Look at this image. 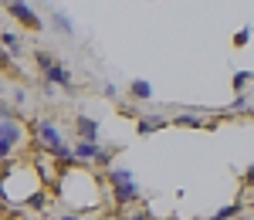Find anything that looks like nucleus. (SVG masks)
Returning a JSON list of instances; mask_svg holds the SVG:
<instances>
[{
    "label": "nucleus",
    "mask_w": 254,
    "mask_h": 220,
    "mask_svg": "<svg viewBox=\"0 0 254 220\" xmlns=\"http://www.w3.org/2000/svg\"><path fill=\"white\" fill-rule=\"evenodd\" d=\"M7 68H14V55L0 44V71H7Z\"/></svg>",
    "instance_id": "obj_18"
},
{
    "label": "nucleus",
    "mask_w": 254,
    "mask_h": 220,
    "mask_svg": "<svg viewBox=\"0 0 254 220\" xmlns=\"http://www.w3.org/2000/svg\"><path fill=\"white\" fill-rule=\"evenodd\" d=\"M51 27H55L58 34H68V38L75 34V24H71V17H68V14H61V10H51Z\"/></svg>",
    "instance_id": "obj_11"
},
{
    "label": "nucleus",
    "mask_w": 254,
    "mask_h": 220,
    "mask_svg": "<svg viewBox=\"0 0 254 220\" xmlns=\"http://www.w3.org/2000/svg\"><path fill=\"white\" fill-rule=\"evenodd\" d=\"M0 3H3V7H10V3H14V0H0Z\"/></svg>",
    "instance_id": "obj_27"
},
{
    "label": "nucleus",
    "mask_w": 254,
    "mask_h": 220,
    "mask_svg": "<svg viewBox=\"0 0 254 220\" xmlns=\"http://www.w3.org/2000/svg\"><path fill=\"white\" fill-rule=\"evenodd\" d=\"M241 217V200H234V203H227V207H220L217 214H210L207 220H237Z\"/></svg>",
    "instance_id": "obj_13"
},
{
    "label": "nucleus",
    "mask_w": 254,
    "mask_h": 220,
    "mask_svg": "<svg viewBox=\"0 0 254 220\" xmlns=\"http://www.w3.org/2000/svg\"><path fill=\"white\" fill-rule=\"evenodd\" d=\"M122 220H149V210L146 207H136V210L129 207V210H122Z\"/></svg>",
    "instance_id": "obj_16"
},
{
    "label": "nucleus",
    "mask_w": 254,
    "mask_h": 220,
    "mask_svg": "<svg viewBox=\"0 0 254 220\" xmlns=\"http://www.w3.org/2000/svg\"><path fill=\"white\" fill-rule=\"evenodd\" d=\"M0 44H3L14 58H20V55H24V38H20L17 31H0Z\"/></svg>",
    "instance_id": "obj_9"
},
{
    "label": "nucleus",
    "mask_w": 254,
    "mask_h": 220,
    "mask_svg": "<svg viewBox=\"0 0 254 220\" xmlns=\"http://www.w3.org/2000/svg\"><path fill=\"white\" fill-rule=\"evenodd\" d=\"M244 183H251V186H254V166L248 169V173H244Z\"/></svg>",
    "instance_id": "obj_24"
},
{
    "label": "nucleus",
    "mask_w": 254,
    "mask_h": 220,
    "mask_svg": "<svg viewBox=\"0 0 254 220\" xmlns=\"http://www.w3.org/2000/svg\"><path fill=\"white\" fill-rule=\"evenodd\" d=\"M170 119L166 115H139L136 119V132L139 136H149V132H159V129H166Z\"/></svg>",
    "instance_id": "obj_8"
},
{
    "label": "nucleus",
    "mask_w": 254,
    "mask_h": 220,
    "mask_svg": "<svg viewBox=\"0 0 254 220\" xmlns=\"http://www.w3.org/2000/svg\"><path fill=\"white\" fill-rule=\"evenodd\" d=\"M248 41H251V27H241V31L234 34V44H237V48H244Z\"/></svg>",
    "instance_id": "obj_19"
},
{
    "label": "nucleus",
    "mask_w": 254,
    "mask_h": 220,
    "mask_svg": "<svg viewBox=\"0 0 254 220\" xmlns=\"http://www.w3.org/2000/svg\"><path fill=\"white\" fill-rule=\"evenodd\" d=\"M31 139L41 153H55L61 142H64V129L55 119H34L31 122Z\"/></svg>",
    "instance_id": "obj_4"
},
{
    "label": "nucleus",
    "mask_w": 254,
    "mask_h": 220,
    "mask_svg": "<svg viewBox=\"0 0 254 220\" xmlns=\"http://www.w3.org/2000/svg\"><path fill=\"white\" fill-rule=\"evenodd\" d=\"M237 220H241V217H237Z\"/></svg>",
    "instance_id": "obj_28"
},
{
    "label": "nucleus",
    "mask_w": 254,
    "mask_h": 220,
    "mask_svg": "<svg viewBox=\"0 0 254 220\" xmlns=\"http://www.w3.org/2000/svg\"><path fill=\"white\" fill-rule=\"evenodd\" d=\"M7 14L17 20L20 27H27V31H41V14L27 3V0H14V3L7 7Z\"/></svg>",
    "instance_id": "obj_6"
},
{
    "label": "nucleus",
    "mask_w": 254,
    "mask_h": 220,
    "mask_svg": "<svg viewBox=\"0 0 254 220\" xmlns=\"http://www.w3.org/2000/svg\"><path fill=\"white\" fill-rule=\"evenodd\" d=\"M102 95H105V99H119V88L116 85H102Z\"/></svg>",
    "instance_id": "obj_23"
},
{
    "label": "nucleus",
    "mask_w": 254,
    "mask_h": 220,
    "mask_svg": "<svg viewBox=\"0 0 254 220\" xmlns=\"http://www.w3.org/2000/svg\"><path fill=\"white\" fill-rule=\"evenodd\" d=\"M173 125H187V129H207L210 122L203 119V115H193V112H183V115H173Z\"/></svg>",
    "instance_id": "obj_10"
},
{
    "label": "nucleus",
    "mask_w": 254,
    "mask_h": 220,
    "mask_svg": "<svg viewBox=\"0 0 254 220\" xmlns=\"http://www.w3.org/2000/svg\"><path fill=\"white\" fill-rule=\"evenodd\" d=\"M231 112H248V99H244V95H237L234 105H231Z\"/></svg>",
    "instance_id": "obj_22"
},
{
    "label": "nucleus",
    "mask_w": 254,
    "mask_h": 220,
    "mask_svg": "<svg viewBox=\"0 0 254 220\" xmlns=\"http://www.w3.org/2000/svg\"><path fill=\"white\" fill-rule=\"evenodd\" d=\"M98 220H122V217H116V214H105V217H98Z\"/></svg>",
    "instance_id": "obj_25"
},
{
    "label": "nucleus",
    "mask_w": 254,
    "mask_h": 220,
    "mask_svg": "<svg viewBox=\"0 0 254 220\" xmlns=\"http://www.w3.org/2000/svg\"><path fill=\"white\" fill-rule=\"evenodd\" d=\"M109 197H112V203H116L119 210H129V207H136L139 203V186L136 180H126V183H112V190H109Z\"/></svg>",
    "instance_id": "obj_5"
},
{
    "label": "nucleus",
    "mask_w": 254,
    "mask_h": 220,
    "mask_svg": "<svg viewBox=\"0 0 254 220\" xmlns=\"http://www.w3.org/2000/svg\"><path fill=\"white\" fill-rule=\"evenodd\" d=\"M119 112H122V115H129V119H139V112H136V105H132V102H126V105L119 102Z\"/></svg>",
    "instance_id": "obj_20"
},
{
    "label": "nucleus",
    "mask_w": 254,
    "mask_h": 220,
    "mask_svg": "<svg viewBox=\"0 0 254 220\" xmlns=\"http://www.w3.org/2000/svg\"><path fill=\"white\" fill-rule=\"evenodd\" d=\"M34 64H38L41 78L44 85H55V88H64V92H75V78H71V71H68V64H61L51 51H34Z\"/></svg>",
    "instance_id": "obj_2"
},
{
    "label": "nucleus",
    "mask_w": 254,
    "mask_h": 220,
    "mask_svg": "<svg viewBox=\"0 0 254 220\" xmlns=\"http://www.w3.org/2000/svg\"><path fill=\"white\" fill-rule=\"evenodd\" d=\"M129 95H132L136 102H149L153 99V85H149L146 78H136L132 85H129Z\"/></svg>",
    "instance_id": "obj_12"
},
{
    "label": "nucleus",
    "mask_w": 254,
    "mask_h": 220,
    "mask_svg": "<svg viewBox=\"0 0 254 220\" xmlns=\"http://www.w3.org/2000/svg\"><path fill=\"white\" fill-rule=\"evenodd\" d=\"M24 142H27V125H24V119H3L0 122V163H7Z\"/></svg>",
    "instance_id": "obj_3"
},
{
    "label": "nucleus",
    "mask_w": 254,
    "mask_h": 220,
    "mask_svg": "<svg viewBox=\"0 0 254 220\" xmlns=\"http://www.w3.org/2000/svg\"><path fill=\"white\" fill-rule=\"evenodd\" d=\"M3 88H7V85H3V78H0V102H3Z\"/></svg>",
    "instance_id": "obj_26"
},
{
    "label": "nucleus",
    "mask_w": 254,
    "mask_h": 220,
    "mask_svg": "<svg viewBox=\"0 0 254 220\" xmlns=\"http://www.w3.org/2000/svg\"><path fill=\"white\" fill-rule=\"evenodd\" d=\"M55 190L61 193V200L68 203V210H78V214H81V210H92V207L102 203V186H98V180L85 169V166L61 173Z\"/></svg>",
    "instance_id": "obj_1"
},
{
    "label": "nucleus",
    "mask_w": 254,
    "mask_h": 220,
    "mask_svg": "<svg viewBox=\"0 0 254 220\" xmlns=\"http://www.w3.org/2000/svg\"><path fill=\"white\" fill-rule=\"evenodd\" d=\"M27 210H48V186L44 190H38L34 197H27V203H24Z\"/></svg>",
    "instance_id": "obj_14"
},
{
    "label": "nucleus",
    "mask_w": 254,
    "mask_h": 220,
    "mask_svg": "<svg viewBox=\"0 0 254 220\" xmlns=\"http://www.w3.org/2000/svg\"><path fill=\"white\" fill-rule=\"evenodd\" d=\"M51 220H85V217H81L78 210H64V214H55Z\"/></svg>",
    "instance_id": "obj_21"
},
{
    "label": "nucleus",
    "mask_w": 254,
    "mask_h": 220,
    "mask_svg": "<svg viewBox=\"0 0 254 220\" xmlns=\"http://www.w3.org/2000/svg\"><path fill=\"white\" fill-rule=\"evenodd\" d=\"M24 102H27V92H24V88H20V85H14V88H10V105H24Z\"/></svg>",
    "instance_id": "obj_17"
},
{
    "label": "nucleus",
    "mask_w": 254,
    "mask_h": 220,
    "mask_svg": "<svg viewBox=\"0 0 254 220\" xmlns=\"http://www.w3.org/2000/svg\"><path fill=\"white\" fill-rule=\"evenodd\" d=\"M75 136L78 139H88V142H98V122L92 115H75Z\"/></svg>",
    "instance_id": "obj_7"
},
{
    "label": "nucleus",
    "mask_w": 254,
    "mask_h": 220,
    "mask_svg": "<svg viewBox=\"0 0 254 220\" xmlns=\"http://www.w3.org/2000/svg\"><path fill=\"white\" fill-rule=\"evenodd\" d=\"M231 85H234V92H237V95H244V88H248V85H254V71H237Z\"/></svg>",
    "instance_id": "obj_15"
}]
</instances>
